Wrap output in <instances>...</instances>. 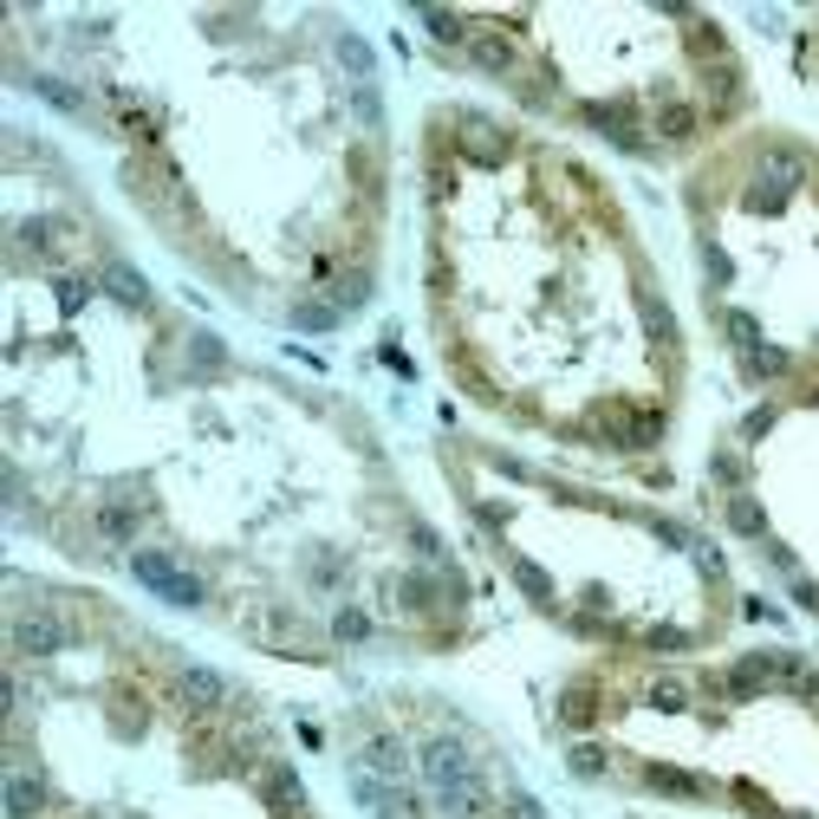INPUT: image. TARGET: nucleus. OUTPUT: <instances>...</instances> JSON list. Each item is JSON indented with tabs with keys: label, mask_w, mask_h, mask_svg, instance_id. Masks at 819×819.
Wrapping results in <instances>:
<instances>
[{
	"label": "nucleus",
	"mask_w": 819,
	"mask_h": 819,
	"mask_svg": "<svg viewBox=\"0 0 819 819\" xmlns=\"http://www.w3.org/2000/svg\"><path fill=\"white\" fill-rule=\"evenodd\" d=\"M404 534H410V546H416V559H423V566H449V546H443V534H436L429 521H410Z\"/></svg>",
	"instance_id": "33"
},
{
	"label": "nucleus",
	"mask_w": 819,
	"mask_h": 819,
	"mask_svg": "<svg viewBox=\"0 0 819 819\" xmlns=\"http://www.w3.org/2000/svg\"><path fill=\"white\" fill-rule=\"evenodd\" d=\"M118 124H124L131 136H143V143H150V136L163 131V111H156V105H143L136 91H118Z\"/></svg>",
	"instance_id": "24"
},
{
	"label": "nucleus",
	"mask_w": 819,
	"mask_h": 819,
	"mask_svg": "<svg viewBox=\"0 0 819 819\" xmlns=\"http://www.w3.org/2000/svg\"><path fill=\"white\" fill-rule=\"evenodd\" d=\"M46 813H53L46 774L26 767V761H13V767H7V819H46Z\"/></svg>",
	"instance_id": "9"
},
{
	"label": "nucleus",
	"mask_w": 819,
	"mask_h": 819,
	"mask_svg": "<svg viewBox=\"0 0 819 819\" xmlns=\"http://www.w3.org/2000/svg\"><path fill=\"white\" fill-rule=\"evenodd\" d=\"M345 170H351V183H358L371 203L384 196V170H378V156H371V150H351V156H345Z\"/></svg>",
	"instance_id": "30"
},
{
	"label": "nucleus",
	"mask_w": 819,
	"mask_h": 819,
	"mask_svg": "<svg viewBox=\"0 0 819 819\" xmlns=\"http://www.w3.org/2000/svg\"><path fill=\"white\" fill-rule=\"evenodd\" d=\"M696 131H702V105H689V98H657L651 136H696Z\"/></svg>",
	"instance_id": "20"
},
{
	"label": "nucleus",
	"mask_w": 819,
	"mask_h": 819,
	"mask_svg": "<svg viewBox=\"0 0 819 819\" xmlns=\"http://www.w3.org/2000/svg\"><path fill=\"white\" fill-rule=\"evenodd\" d=\"M722 332H729V345H735L742 358L761 345V332H754V313H722Z\"/></svg>",
	"instance_id": "38"
},
{
	"label": "nucleus",
	"mask_w": 819,
	"mask_h": 819,
	"mask_svg": "<svg viewBox=\"0 0 819 819\" xmlns=\"http://www.w3.org/2000/svg\"><path fill=\"white\" fill-rule=\"evenodd\" d=\"M794 599H800L807 612H819V586H813V579H800V572H794Z\"/></svg>",
	"instance_id": "47"
},
{
	"label": "nucleus",
	"mask_w": 819,
	"mask_h": 819,
	"mask_svg": "<svg viewBox=\"0 0 819 819\" xmlns=\"http://www.w3.org/2000/svg\"><path fill=\"white\" fill-rule=\"evenodd\" d=\"M807 183V150H794V143H767L761 156H754V203L761 208H787V196Z\"/></svg>",
	"instance_id": "3"
},
{
	"label": "nucleus",
	"mask_w": 819,
	"mask_h": 819,
	"mask_svg": "<svg viewBox=\"0 0 819 819\" xmlns=\"http://www.w3.org/2000/svg\"><path fill=\"white\" fill-rule=\"evenodd\" d=\"M423 26H429L436 46H469V26H462L456 7H423Z\"/></svg>",
	"instance_id": "28"
},
{
	"label": "nucleus",
	"mask_w": 819,
	"mask_h": 819,
	"mask_svg": "<svg viewBox=\"0 0 819 819\" xmlns=\"http://www.w3.org/2000/svg\"><path fill=\"white\" fill-rule=\"evenodd\" d=\"M351 118H358L371 136L384 131V98H378V85H351Z\"/></svg>",
	"instance_id": "34"
},
{
	"label": "nucleus",
	"mask_w": 819,
	"mask_h": 819,
	"mask_svg": "<svg viewBox=\"0 0 819 819\" xmlns=\"http://www.w3.org/2000/svg\"><path fill=\"white\" fill-rule=\"evenodd\" d=\"M514 586H521L534 605H546V599H553V586H546V572L534 566V559H514Z\"/></svg>",
	"instance_id": "39"
},
{
	"label": "nucleus",
	"mask_w": 819,
	"mask_h": 819,
	"mask_svg": "<svg viewBox=\"0 0 819 819\" xmlns=\"http://www.w3.org/2000/svg\"><path fill=\"white\" fill-rule=\"evenodd\" d=\"M637 313H644V332L657 339V351H670V358H677V351H682V326H677V313H670V299H664L657 286H644Z\"/></svg>",
	"instance_id": "15"
},
{
	"label": "nucleus",
	"mask_w": 819,
	"mask_h": 819,
	"mask_svg": "<svg viewBox=\"0 0 819 819\" xmlns=\"http://www.w3.org/2000/svg\"><path fill=\"white\" fill-rule=\"evenodd\" d=\"M599 436L612 443L618 456H644V449H657V416L651 410H631V404H618L599 416Z\"/></svg>",
	"instance_id": "7"
},
{
	"label": "nucleus",
	"mask_w": 819,
	"mask_h": 819,
	"mask_svg": "<svg viewBox=\"0 0 819 819\" xmlns=\"http://www.w3.org/2000/svg\"><path fill=\"white\" fill-rule=\"evenodd\" d=\"M644 787H657V794H670V800H709V794H716V780L682 774V767H644Z\"/></svg>",
	"instance_id": "21"
},
{
	"label": "nucleus",
	"mask_w": 819,
	"mask_h": 819,
	"mask_svg": "<svg viewBox=\"0 0 819 819\" xmlns=\"http://www.w3.org/2000/svg\"><path fill=\"white\" fill-rule=\"evenodd\" d=\"M774 416H780V410H774V404L749 410V416H742V436H749V443H754V436H767V429H774Z\"/></svg>",
	"instance_id": "44"
},
{
	"label": "nucleus",
	"mask_w": 819,
	"mask_h": 819,
	"mask_svg": "<svg viewBox=\"0 0 819 819\" xmlns=\"http://www.w3.org/2000/svg\"><path fill=\"white\" fill-rule=\"evenodd\" d=\"M124 559H131V579H136V586H150V592H156L163 605H208V586L196 579V572H183V566L170 559V553L131 546Z\"/></svg>",
	"instance_id": "2"
},
{
	"label": "nucleus",
	"mask_w": 819,
	"mask_h": 819,
	"mask_svg": "<svg viewBox=\"0 0 819 819\" xmlns=\"http://www.w3.org/2000/svg\"><path fill=\"white\" fill-rule=\"evenodd\" d=\"M136 527H143V514H136L131 501H98V507H91V534H98V540L131 546Z\"/></svg>",
	"instance_id": "17"
},
{
	"label": "nucleus",
	"mask_w": 819,
	"mask_h": 819,
	"mask_svg": "<svg viewBox=\"0 0 819 819\" xmlns=\"http://www.w3.org/2000/svg\"><path fill=\"white\" fill-rule=\"evenodd\" d=\"M742 364H749L754 384H774V378H787V371H794V351H780V345H754Z\"/></svg>",
	"instance_id": "26"
},
{
	"label": "nucleus",
	"mask_w": 819,
	"mask_h": 819,
	"mask_svg": "<svg viewBox=\"0 0 819 819\" xmlns=\"http://www.w3.org/2000/svg\"><path fill=\"white\" fill-rule=\"evenodd\" d=\"M709 476H716V481H729V488H735V481H742V456H735V449H722V456L709 462Z\"/></svg>",
	"instance_id": "45"
},
{
	"label": "nucleus",
	"mask_w": 819,
	"mask_h": 819,
	"mask_svg": "<svg viewBox=\"0 0 819 819\" xmlns=\"http://www.w3.org/2000/svg\"><path fill=\"white\" fill-rule=\"evenodd\" d=\"M702 85H709V118H735V111L749 105V85H742V59H735V53L709 59Z\"/></svg>",
	"instance_id": "10"
},
{
	"label": "nucleus",
	"mask_w": 819,
	"mask_h": 819,
	"mask_svg": "<svg viewBox=\"0 0 819 819\" xmlns=\"http://www.w3.org/2000/svg\"><path fill=\"white\" fill-rule=\"evenodd\" d=\"M644 696H651V709H689V696H696V682H689V677H677V670H657Z\"/></svg>",
	"instance_id": "27"
},
{
	"label": "nucleus",
	"mask_w": 819,
	"mask_h": 819,
	"mask_svg": "<svg viewBox=\"0 0 819 819\" xmlns=\"http://www.w3.org/2000/svg\"><path fill=\"white\" fill-rule=\"evenodd\" d=\"M586 124L599 136H612L618 150H644V124H637V105H592Z\"/></svg>",
	"instance_id": "14"
},
{
	"label": "nucleus",
	"mask_w": 819,
	"mask_h": 819,
	"mask_svg": "<svg viewBox=\"0 0 819 819\" xmlns=\"http://www.w3.org/2000/svg\"><path fill=\"white\" fill-rule=\"evenodd\" d=\"M729 527H735V534H754V540L767 534V514H761L754 494H729Z\"/></svg>",
	"instance_id": "32"
},
{
	"label": "nucleus",
	"mask_w": 819,
	"mask_h": 819,
	"mask_svg": "<svg viewBox=\"0 0 819 819\" xmlns=\"http://www.w3.org/2000/svg\"><path fill=\"white\" fill-rule=\"evenodd\" d=\"M689 553H696V566H702L709 579H729V566H722V553H716V546H689Z\"/></svg>",
	"instance_id": "46"
},
{
	"label": "nucleus",
	"mask_w": 819,
	"mask_h": 819,
	"mask_svg": "<svg viewBox=\"0 0 819 819\" xmlns=\"http://www.w3.org/2000/svg\"><path fill=\"white\" fill-rule=\"evenodd\" d=\"M183 358H189V364H183L189 384H208V378L228 371V345L215 339V332H189V339H183Z\"/></svg>",
	"instance_id": "16"
},
{
	"label": "nucleus",
	"mask_w": 819,
	"mask_h": 819,
	"mask_svg": "<svg viewBox=\"0 0 819 819\" xmlns=\"http://www.w3.org/2000/svg\"><path fill=\"white\" fill-rule=\"evenodd\" d=\"M33 91L59 111V118H78V124H91V98L72 85V78H53V72H33Z\"/></svg>",
	"instance_id": "19"
},
{
	"label": "nucleus",
	"mask_w": 819,
	"mask_h": 819,
	"mask_svg": "<svg viewBox=\"0 0 819 819\" xmlns=\"http://www.w3.org/2000/svg\"><path fill=\"white\" fill-rule=\"evenodd\" d=\"M397 599H410V612H429V605L443 599V586H436L429 572H397Z\"/></svg>",
	"instance_id": "29"
},
{
	"label": "nucleus",
	"mask_w": 819,
	"mask_h": 819,
	"mask_svg": "<svg viewBox=\"0 0 819 819\" xmlns=\"http://www.w3.org/2000/svg\"><path fill=\"white\" fill-rule=\"evenodd\" d=\"M332 637H345V644H364V637H371V618L358 612V605H339V612H332Z\"/></svg>",
	"instance_id": "37"
},
{
	"label": "nucleus",
	"mask_w": 819,
	"mask_h": 819,
	"mask_svg": "<svg viewBox=\"0 0 819 819\" xmlns=\"http://www.w3.org/2000/svg\"><path fill=\"white\" fill-rule=\"evenodd\" d=\"M332 53H339V66L351 72V85H378V59H371V46H364L351 26H339V33H332Z\"/></svg>",
	"instance_id": "22"
},
{
	"label": "nucleus",
	"mask_w": 819,
	"mask_h": 819,
	"mask_svg": "<svg viewBox=\"0 0 819 819\" xmlns=\"http://www.w3.org/2000/svg\"><path fill=\"white\" fill-rule=\"evenodd\" d=\"M599 716V689L592 682H566V696H559V722L566 729H586Z\"/></svg>",
	"instance_id": "25"
},
{
	"label": "nucleus",
	"mask_w": 819,
	"mask_h": 819,
	"mask_svg": "<svg viewBox=\"0 0 819 819\" xmlns=\"http://www.w3.org/2000/svg\"><path fill=\"white\" fill-rule=\"evenodd\" d=\"M644 644H651V651H670V657H677V651H689V644H696V631H677V624H657V631H644Z\"/></svg>",
	"instance_id": "41"
},
{
	"label": "nucleus",
	"mask_w": 819,
	"mask_h": 819,
	"mask_svg": "<svg viewBox=\"0 0 819 819\" xmlns=\"http://www.w3.org/2000/svg\"><path fill=\"white\" fill-rule=\"evenodd\" d=\"M98 286H105L118 306H136V313L150 306V280H143L131 261H105V267H98Z\"/></svg>",
	"instance_id": "18"
},
{
	"label": "nucleus",
	"mask_w": 819,
	"mask_h": 819,
	"mask_svg": "<svg viewBox=\"0 0 819 819\" xmlns=\"http://www.w3.org/2000/svg\"><path fill=\"white\" fill-rule=\"evenodd\" d=\"M371 299V267L358 261V267H345L339 280H332V293H326V306H339V313H358Z\"/></svg>",
	"instance_id": "23"
},
{
	"label": "nucleus",
	"mask_w": 819,
	"mask_h": 819,
	"mask_svg": "<svg viewBox=\"0 0 819 819\" xmlns=\"http://www.w3.org/2000/svg\"><path fill=\"white\" fill-rule=\"evenodd\" d=\"M566 767L579 774V780H599L612 761H605V749H592V742H572V754H566Z\"/></svg>",
	"instance_id": "36"
},
{
	"label": "nucleus",
	"mask_w": 819,
	"mask_h": 819,
	"mask_svg": "<svg viewBox=\"0 0 819 819\" xmlns=\"http://www.w3.org/2000/svg\"><path fill=\"white\" fill-rule=\"evenodd\" d=\"M644 527H651V534H657L664 546H696V540H689V527H682V521H670V514H651Z\"/></svg>",
	"instance_id": "42"
},
{
	"label": "nucleus",
	"mask_w": 819,
	"mask_h": 819,
	"mask_svg": "<svg viewBox=\"0 0 819 819\" xmlns=\"http://www.w3.org/2000/svg\"><path fill=\"white\" fill-rule=\"evenodd\" d=\"M456 131H469V136H456L469 163H501V156L514 150V143H507V131H501L494 118H481V111H456Z\"/></svg>",
	"instance_id": "11"
},
{
	"label": "nucleus",
	"mask_w": 819,
	"mask_h": 819,
	"mask_svg": "<svg viewBox=\"0 0 819 819\" xmlns=\"http://www.w3.org/2000/svg\"><path fill=\"white\" fill-rule=\"evenodd\" d=\"M176 702H183L189 716L215 722V716H228V702H234V682L221 677V670H208V664H183V670H176Z\"/></svg>",
	"instance_id": "4"
},
{
	"label": "nucleus",
	"mask_w": 819,
	"mask_h": 819,
	"mask_svg": "<svg viewBox=\"0 0 819 819\" xmlns=\"http://www.w3.org/2000/svg\"><path fill=\"white\" fill-rule=\"evenodd\" d=\"M66 624L53 612H40V605H26V612H13V651L20 657H59L66 651Z\"/></svg>",
	"instance_id": "8"
},
{
	"label": "nucleus",
	"mask_w": 819,
	"mask_h": 819,
	"mask_svg": "<svg viewBox=\"0 0 819 819\" xmlns=\"http://www.w3.org/2000/svg\"><path fill=\"white\" fill-rule=\"evenodd\" d=\"M702 267H709V280H716V286H729V280H735V267H729V254H722L716 241H702Z\"/></svg>",
	"instance_id": "43"
},
{
	"label": "nucleus",
	"mask_w": 819,
	"mask_h": 819,
	"mask_svg": "<svg viewBox=\"0 0 819 819\" xmlns=\"http://www.w3.org/2000/svg\"><path fill=\"white\" fill-rule=\"evenodd\" d=\"M176 183H183V176H176V163H170V156H156V150H136L131 163H124V189H131L150 215H163V189H176Z\"/></svg>",
	"instance_id": "6"
},
{
	"label": "nucleus",
	"mask_w": 819,
	"mask_h": 819,
	"mask_svg": "<svg viewBox=\"0 0 819 819\" xmlns=\"http://www.w3.org/2000/svg\"><path fill=\"white\" fill-rule=\"evenodd\" d=\"M494 819H546V807L527 794V787H514V780H507V807H501Z\"/></svg>",
	"instance_id": "40"
},
{
	"label": "nucleus",
	"mask_w": 819,
	"mask_h": 819,
	"mask_svg": "<svg viewBox=\"0 0 819 819\" xmlns=\"http://www.w3.org/2000/svg\"><path fill=\"white\" fill-rule=\"evenodd\" d=\"M813 66H819V59H813Z\"/></svg>",
	"instance_id": "48"
},
{
	"label": "nucleus",
	"mask_w": 819,
	"mask_h": 819,
	"mask_svg": "<svg viewBox=\"0 0 819 819\" xmlns=\"http://www.w3.org/2000/svg\"><path fill=\"white\" fill-rule=\"evenodd\" d=\"M53 234H59V221H53V215H26V221L13 228V241H26V248H33L40 261L53 254Z\"/></svg>",
	"instance_id": "31"
},
{
	"label": "nucleus",
	"mask_w": 819,
	"mask_h": 819,
	"mask_svg": "<svg viewBox=\"0 0 819 819\" xmlns=\"http://www.w3.org/2000/svg\"><path fill=\"white\" fill-rule=\"evenodd\" d=\"M351 761H358V767H371L378 780H397V787H404L410 774H416V761L404 754V742H397V735H371V742L351 754Z\"/></svg>",
	"instance_id": "12"
},
{
	"label": "nucleus",
	"mask_w": 819,
	"mask_h": 819,
	"mask_svg": "<svg viewBox=\"0 0 819 819\" xmlns=\"http://www.w3.org/2000/svg\"><path fill=\"white\" fill-rule=\"evenodd\" d=\"M469 59H476L481 72H494V78H514V72H521L514 40H507V33H494V26H476V33H469Z\"/></svg>",
	"instance_id": "13"
},
{
	"label": "nucleus",
	"mask_w": 819,
	"mask_h": 819,
	"mask_svg": "<svg viewBox=\"0 0 819 819\" xmlns=\"http://www.w3.org/2000/svg\"><path fill=\"white\" fill-rule=\"evenodd\" d=\"M286 319H293L299 332H332V326H339L345 313H339V306H319V299H299V306H293Z\"/></svg>",
	"instance_id": "35"
},
{
	"label": "nucleus",
	"mask_w": 819,
	"mask_h": 819,
	"mask_svg": "<svg viewBox=\"0 0 819 819\" xmlns=\"http://www.w3.org/2000/svg\"><path fill=\"white\" fill-rule=\"evenodd\" d=\"M254 794H261L280 819H319L313 800H306V787H299V774H293L286 761H261V767H254Z\"/></svg>",
	"instance_id": "5"
},
{
	"label": "nucleus",
	"mask_w": 819,
	"mask_h": 819,
	"mask_svg": "<svg viewBox=\"0 0 819 819\" xmlns=\"http://www.w3.org/2000/svg\"><path fill=\"white\" fill-rule=\"evenodd\" d=\"M416 774H423V787H429V800H436L443 813H456V819H494V787H488V767H481V761H469L456 742L429 735V742L416 749Z\"/></svg>",
	"instance_id": "1"
}]
</instances>
